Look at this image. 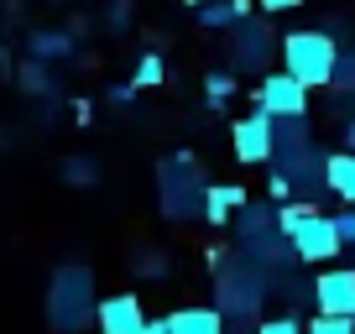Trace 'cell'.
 I'll return each instance as SVG.
<instances>
[{
  "label": "cell",
  "mask_w": 355,
  "mask_h": 334,
  "mask_svg": "<svg viewBox=\"0 0 355 334\" xmlns=\"http://www.w3.org/2000/svg\"><path fill=\"white\" fill-rule=\"evenodd\" d=\"M100 303H94V272L89 267H58L47 277V324L63 334H78L94 324Z\"/></svg>",
  "instance_id": "obj_1"
},
{
  "label": "cell",
  "mask_w": 355,
  "mask_h": 334,
  "mask_svg": "<svg viewBox=\"0 0 355 334\" xmlns=\"http://www.w3.org/2000/svg\"><path fill=\"white\" fill-rule=\"evenodd\" d=\"M334 58H340V42H334V32H324V26H303V32L282 37V68L298 78L303 89H329Z\"/></svg>",
  "instance_id": "obj_2"
},
{
  "label": "cell",
  "mask_w": 355,
  "mask_h": 334,
  "mask_svg": "<svg viewBox=\"0 0 355 334\" xmlns=\"http://www.w3.org/2000/svg\"><path fill=\"white\" fill-rule=\"evenodd\" d=\"M204 193H209V183H204V173L193 167L189 152L167 157L162 167H157V199H162V214L167 220H204Z\"/></svg>",
  "instance_id": "obj_3"
},
{
  "label": "cell",
  "mask_w": 355,
  "mask_h": 334,
  "mask_svg": "<svg viewBox=\"0 0 355 334\" xmlns=\"http://www.w3.org/2000/svg\"><path fill=\"white\" fill-rule=\"evenodd\" d=\"M214 292H220V319L251 324L266 303V272H256L251 261H220L214 267Z\"/></svg>",
  "instance_id": "obj_4"
},
{
  "label": "cell",
  "mask_w": 355,
  "mask_h": 334,
  "mask_svg": "<svg viewBox=\"0 0 355 334\" xmlns=\"http://www.w3.org/2000/svg\"><path fill=\"white\" fill-rule=\"evenodd\" d=\"M309 94L298 78L282 68V73H261V84H256V110H266L272 121H309Z\"/></svg>",
  "instance_id": "obj_5"
},
{
  "label": "cell",
  "mask_w": 355,
  "mask_h": 334,
  "mask_svg": "<svg viewBox=\"0 0 355 334\" xmlns=\"http://www.w3.org/2000/svg\"><path fill=\"white\" fill-rule=\"evenodd\" d=\"M288 245H293V256H298L303 267H329L345 251L340 235H334V214H303V225L288 235Z\"/></svg>",
  "instance_id": "obj_6"
},
{
  "label": "cell",
  "mask_w": 355,
  "mask_h": 334,
  "mask_svg": "<svg viewBox=\"0 0 355 334\" xmlns=\"http://www.w3.org/2000/svg\"><path fill=\"white\" fill-rule=\"evenodd\" d=\"M272 136H277V121H272L266 110H251L245 121L230 125V146H235V157H241L245 167H266L272 162Z\"/></svg>",
  "instance_id": "obj_7"
},
{
  "label": "cell",
  "mask_w": 355,
  "mask_h": 334,
  "mask_svg": "<svg viewBox=\"0 0 355 334\" xmlns=\"http://www.w3.org/2000/svg\"><path fill=\"white\" fill-rule=\"evenodd\" d=\"M313 303H319V313L355 319V267H324L313 282Z\"/></svg>",
  "instance_id": "obj_8"
},
{
  "label": "cell",
  "mask_w": 355,
  "mask_h": 334,
  "mask_svg": "<svg viewBox=\"0 0 355 334\" xmlns=\"http://www.w3.org/2000/svg\"><path fill=\"white\" fill-rule=\"evenodd\" d=\"M235 68H245V73H261L266 58H272V32H266V21H235V47H230Z\"/></svg>",
  "instance_id": "obj_9"
},
{
  "label": "cell",
  "mask_w": 355,
  "mask_h": 334,
  "mask_svg": "<svg viewBox=\"0 0 355 334\" xmlns=\"http://www.w3.org/2000/svg\"><path fill=\"white\" fill-rule=\"evenodd\" d=\"M94 324H100V334H136L146 324V308L136 292H115V298H100Z\"/></svg>",
  "instance_id": "obj_10"
},
{
  "label": "cell",
  "mask_w": 355,
  "mask_h": 334,
  "mask_svg": "<svg viewBox=\"0 0 355 334\" xmlns=\"http://www.w3.org/2000/svg\"><path fill=\"white\" fill-rule=\"evenodd\" d=\"M245 204H251V193H245L241 183H214V188L204 193V220H209V225H225V220H235Z\"/></svg>",
  "instance_id": "obj_11"
},
{
  "label": "cell",
  "mask_w": 355,
  "mask_h": 334,
  "mask_svg": "<svg viewBox=\"0 0 355 334\" xmlns=\"http://www.w3.org/2000/svg\"><path fill=\"white\" fill-rule=\"evenodd\" d=\"M167 334H225L220 308H178L167 313Z\"/></svg>",
  "instance_id": "obj_12"
},
{
  "label": "cell",
  "mask_w": 355,
  "mask_h": 334,
  "mask_svg": "<svg viewBox=\"0 0 355 334\" xmlns=\"http://www.w3.org/2000/svg\"><path fill=\"white\" fill-rule=\"evenodd\" d=\"M324 188H329L334 199L355 204V152H334L329 162H324Z\"/></svg>",
  "instance_id": "obj_13"
},
{
  "label": "cell",
  "mask_w": 355,
  "mask_h": 334,
  "mask_svg": "<svg viewBox=\"0 0 355 334\" xmlns=\"http://www.w3.org/2000/svg\"><path fill=\"white\" fill-rule=\"evenodd\" d=\"M245 16H251V0H209V6H199L204 32H230L235 21H245Z\"/></svg>",
  "instance_id": "obj_14"
},
{
  "label": "cell",
  "mask_w": 355,
  "mask_h": 334,
  "mask_svg": "<svg viewBox=\"0 0 355 334\" xmlns=\"http://www.w3.org/2000/svg\"><path fill=\"white\" fill-rule=\"evenodd\" d=\"M63 58H73L68 32H32V63H63Z\"/></svg>",
  "instance_id": "obj_15"
},
{
  "label": "cell",
  "mask_w": 355,
  "mask_h": 334,
  "mask_svg": "<svg viewBox=\"0 0 355 334\" xmlns=\"http://www.w3.org/2000/svg\"><path fill=\"white\" fill-rule=\"evenodd\" d=\"M334 100H345V94H355V47H345L340 58H334V78H329Z\"/></svg>",
  "instance_id": "obj_16"
},
{
  "label": "cell",
  "mask_w": 355,
  "mask_h": 334,
  "mask_svg": "<svg viewBox=\"0 0 355 334\" xmlns=\"http://www.w3.org/2000/svg\"><path fill=\"white\" fill-rule=\"evenodd\" d=\"M235 89H241V84H235V73H220V68L204 78V100H209V105H230Z\"/></svg>",
  "instance_id": "obj_17"
},
{
  "label": "cell",
  "mask_w": 355,
  "mask_h": 334,
  "mask_svg": "<svg viewBox=\"0 0 355 334\" xmlns=\"http://www.w3.org/2000/svg\"><path fill=\"white\" fill-rule=\"evenodd\" d=\"M63 178L73 183V188H84V183H100V167L89 162V157H68V162H63Z\"/></svg>",
  "instance_id": "obj_18"
},
{
  "label": "cell",
  "mask_w": 355,
  "mask_h": 334,
  "mask_svg": "<svg viewBox=\"0 0 355 334\" xmlns=\"http://www.w3.org/2000/svg\"><path fill=\"white\" fill-rule=\"evenodd\" d=\"M136 89H157V84H162V58L157 53H146L141 63H136V78H131Z\"/></svg>",
  "instance_id": "obj_19"
},
{
  "label": "cell",
  "mask_w": 355,
  "mask_h": 334,
  "mask_svg": "<svg viewBox=\"0 0 355 334\" xmlns=\"http://www.w3.org/2000/svg\"><path fill=\"white\" fill-rule=\"evenodd\" d=\"M303 334H355V319H334V313H319Z\"/></svg>",
  "instance_id": "obj_20"
},
{
  "label": "cell",
  "mask_w": 355,
  "mask_h": 334,
  "mask_svg": "<svg viewBox=\"0 0 355 334\" xmlns=\"http://www.w3.org/2000/svg\"><path fill=\"white\" fill-rule=\"evenodd\" d=\"M21 89H26V94H47V89H53V78H47L42 63H26V68H21Z\"/></svg>",
  "instance_id": "obj_21"
},
{
  "label": "cell",
  "mask_w": 355,
  "mask_h": 334,
  "mask_svg": "<svg viewBox=\"0 0 355 334\" xmlns=\"http://www.w3.org/2000/svg\"><path fill=\"white\" fill-rule=\"evenodd\" d=\"M334 235H340V245H345V251H355V209L334 214Z\"/></svg>",
  "instance_id": "obj_22"
},
{
  "label": "cell",
  "mask_w": 355,
  "mask_h": 334,
  "mask_svg": "<svg viewBox=\"0 0 355 334\" xmlns=\"http://www.w3.org/2000/svg\"><path fill=\"white\" fill-rule=\"evenodd\" d=\"M251 334H303V329H298L293 319H261V324H256Z\"/></svg>",
  "instance_id": "obj_23"
},
{
  "label": "cell",
  "mask_w": 355,
  "mask_h": 334,
  "mask_svg": "<svg viewBox=\"0 0 355 334\" xmlns=\"http://www.w3.org/2000/svg\"><path fill=\"white\" fill-rule=\"evenodd\" d=\"M136 272H141V277H162L167 261H162V256H141V261H136Z\"/></svg>",
  "instance_id": "obj_24"
},
{
  "label": "cell",
  "mask_w": 355,
  "mask_h": 334,
  "mask_svg": "<svg viewBox=\"0 0 355 334\" xmlns=\"http://www.w3.org/2000/svg\"><path fill=\"white\" fill-rule=\"evenodd\" d=\"M293 6H303V0H261L266 16H272V11H293Z\"/></svg>",
  "instance_id": "obj_25"
},
{
  "label": "cell",
  "mask_w": 355,
  "mask_h": 334,
  "mask_svg": "<svg viewBox=\"0 0 355 334\" xmlns=\"http://www.w3.org/2000/svg\"><path fill=\"white\" fill-rule=\"evenodd\" d=\"M136 334H167V319H146V324H141Z\"/></svg>",
  "instance_id": "obj_26"
},
{
  "label": "cell",
  "mask_w": 355,
  "mask_h": 334,
  "mask_svg": "<svg viewBox=\"0 0 355 334\" xmlns=\"http://www.w3.org/2000/svg\"><path fill=\"white\" fill-rule=\"evenodd\" d=\"M345 152H355V121H345Z\"/></svg>",
  "instance_id": "obj_27"
},
{
  "label": "cell",
  "mask_w": 355,
  "mask_h": 334,
  "mask_svg": "<svg viewBox=\"0 0 355 334\" xmlns=\"http://www.w3.org/2000/svg\"><path fill=\"white\" fill-rule=\"evenodd\" d=\"M183 6H193V11H199V6H209V0H183Z\"/></svg>",
  "instance_id": "obj_28"
}]
</instances>
